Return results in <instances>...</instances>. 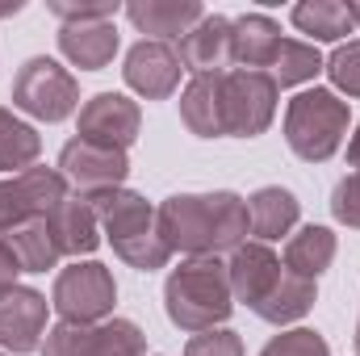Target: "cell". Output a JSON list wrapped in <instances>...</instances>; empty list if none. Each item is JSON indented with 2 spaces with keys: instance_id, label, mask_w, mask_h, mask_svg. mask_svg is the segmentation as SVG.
I'll return each instance as SVG.
<instances>
[{
  "instance_id": "52a82bcc",
  "label": "cell",
  "mask_w": 360,
  "mask_h": 356,
  "mask_svg": "<svg viewBox=\"0 0 360 356\" xmlns=\"http://www.w3.org/2000/svg\"><path fill=\"white\" fill-rule=\"evenodd\" d=\"M276 80L269 72H226L222 76V134L256 139L272 126Z\"/></svg>"
},
{
  "instance_id": "ac0fdd59",
  "label": "cell",
  "mask_w": 360,
  "mask_h": 356,
  "mask_svg": "<svg viewBox=\"0 0 360 356\" xmlns=\"http://www.w3.org/2000/svg\"><path fill=\"white\" fill-rule=\"evenodd\" d=\"M59 51L84 68V72H101L113 63L117 55V30L113 21H80V25H63L59 30Z\"/></svg>"
},
{
  "instance_id": "8992f818",
  "label": "cell",
  "mask_w": 360,
  "mask_h": 356,
  "mask_svg": "<svg viewBox=\"0 0 360 356\" xmlns=\"http://www.w3.org/2000/svg\"><path fill=\"white\" fill-rule=\"evenodd\" d=\"M42 356H147V336L130 319L59 323L46 331Z\"/></svg>"
},
{
  "instance_id": "d6986e66",
  "label": "cell",
  "mask_w": 360,
  "mask_h": 356,
  "mask_svg": "<svg viewBox=\"0 0 360 356\" xmlns=\"http://www.w3.org/2000/svg\"><path fill=\"white\" fill-rule=\"evenodd\" d=\"M46 222H51V231H55L63 256H76V260H80V256H92V252L101 248V222H96V210H92L84 197L63 201L59 210L46 214Z\"/></svg>"
},
{
  "instance_id": "484cf974",
  "label": "cell",
  "mask_w": 360,
  "mask_h": 356,
  "mask_svg": "<svg viewBox=\"0 0 360 356\" xmlns=\"http://www.w3.org/2000/svg\"><path fill=\"white\" fill-rule=\"evenodd\" d=\"M293 25L302 34H310L314 42H340L352 30V17L340 0H306L293 8Z\"/></svg>"
},
{
  "instance_id": "83f0119b",
  "label": "cell",
  "mask_w": 360,
  "mask_h": 356,
  "mask_svg": "<svg viewBox=\"0 0 360 356\" xmlns=\"http://www.w3.org/2000/svg\"><path fill=\"white\" fill-rule=\"evenodd\" d=\"M260 356H331V348H327V340H323L319 331L297 327V331H281V336H272Z\"/></svg>"
},
{
  "instance_id": "836d02e7",
  "label": "cell",
  "mask_w": 360,
  "mask_h": 356,
  "mask_svg": "<svg viewBox=\"0 0 360 356\" xmlns=\"http://www.w3.org/2000/svg\"><path fill=\"white\" fill-rule=\"evenodd\" d=\"M348 164L360 172V126H356V134H352V143H348Z\"/></svg>"
},
{
  "instance_id": "4316f807",
  "label": "cell",
  "mask_w": 360,
  "mask_h": 356,
  "mask_svg": "<svg viewBox=\"0 0 360 356\" xmlns=\"http://www.w3.org/2000/svg\"><path fill=\"white\" fill-rule=\"evenodd\" d=\"M323 72V55H319V46H310V42H293V38H281V51H276V59H272V80H276V89H289V84H306V80H314Z\"/></svg>"
},
{
  "instance_id": "e575fe53",
  "label": "cell",
  "mask_w": 360,
  "mask_h": 356,
  "mask_svg": "<svg viewBox=\"0 0 360 356\" xmlns=\"http://www.w3.org/2000/svg\"><path fill=\"white\" fill-rule=\"evenodd\" d=\"M344 8H348V17H352V25H360V0H348Z\"/></svg>"
},
{
  "instance_id": "ffe728a7",
  "label": "cell",
  "mask_w": 360,
  "mask_h": 356,
  "mask_svg": "<svg viewBox=\"0 0 360 356\" xmlns=\"http://www.w3.org/2000/svg\"><path fill=\"white\" fill-rule=\"evenodd\" d=\"M222 76L226 72L193 76L188 89L180 92V117L201 139H218L222 134Z\"/></svg>"
},
{
  "instance_id": "d4e9b609",
  "label": "cell",
  "mask_w": 360,
  "mask_h": 356,
  "mask_svg": "<svg viewBox=\"0 0 360 356\" xmlns=\"http://www.w3.org/2000/svg\"><path fill=\"white\" fill-rule=\"evenodd\" d=\"M314 306V281H306V276H293L289 268H285V276H281V285L272 289V298L256 310L264 323L272 327H281V323H297L306 310Z\"/></svg>"
},
{
  "instance_id": "5b68a950",
  "label": "cell",
  "mask_w": 360,
  "mask_h": 356,
  "mask_svg": "<svg viewBox=\"0 0 360 356\" xmlns=\"http://www.w3.org/2000/svg\"><path fill=\"white\" fill-rule=\"evenodd\" d=\"M13 105L42 117V122H63L76 113L80 105V84L68 68H59L55 59L38 55V59H25L17 80H13Z\"/></svg>"
},
{
  "instance_id": "5bb4252c",
  "label": "cell",
  "mask_w": 360,
  "mask_h": 356,
  "mask_svg": "<svg viewBox=\"0 0 360 356\" xmlns=\"http://www.w3.org/2000/svg\"><path fill=\"white\" fill-rule=\"evenodd\" d=\"M180 72H184V63H180V55L168 46V42H134L130 46V55H126V68H122V76H126V84L134 92H143L147 101H164V96H172L180 84Z\"/></svg>"
},
{
  "instance_id": "9c48e42d",
  "label": "cell",
  "mask_w": 360,
  "mask_h": 356,
  "mask_svg": "<svg viewBox=\"0 0 360 356\" xmlns=\"http://www.w3.org/2000/svg\"><path fill=\"white\" fill-rule=\"evenodd\" d=\"M68 201V180L55 168H25L13 180H0V231H13L21 222L46 218Z\"/></svg>"
},
{
  "instance_id": "f546056e",
  "label": "cell",
  "mask_w": 360,
  "mask_h": 356,
  "mask_svg": "<svg viewBox=\"0 0 360 356\" xmlns=\"http://www.w3.org/2000/svg\"><path fill=\"white\" fill-rule=\"evenodd\" d=\"M184 356H243V340L226 327H214V331H197L188 340Z\"/></svg>"
},
{
  "instance_id": "7c38bea8",
  "label": "cell",
  "mask_w": 360,
  "mask_h": 356,
  "mask_svg": "<svg viewBox=\"0 0 360 356\" xmlns=\"http://www.w3.org/2000/svg\"><path fill=\"white\" fill-rule=\"evenodd\" d=\"M226 276H231L235 302H243L248 310H260L272 298V289L281 285L285 265L276 260V252H272L269 243H239V248L231 252Z\"/></svg>"
},
{
  "instance_id": "44dd1931",
  "label": "cell",
  "mask_w": 360,
  "mask_h": 356,
  "mask_svg": "<svg viewBox=\"0 0 360 356\" xmlns=\"http://www.w3.org/2000/svg\"><path fill=\"white\" fill-rule=\"evenodd\" d=\"M297 197L289 193V189H281V184H264V189H256L252 197H248V218H252V235L260 239V243H272V239H281V235H289L293 227H297Z\"/></svg>"
},
{
  "instance_id": "4dcf8cb0",
  "label": "cell",
  "mask_w": 360,
  "mask_h": 356,
  "mask_svg": "<svg viewBox=\"0 0 360 356\" xmlns=\"http://www.w3.org/2000/svg\"><path fill=\"white\" fill-rule=\"evenodd\" d=\"M331 214L344 222V227H356L360 231V172L344 177L331 193Z\"/></svg>"
},
{
  "instance_id": "8fae6325",
  "label": "cell",
  "mask_w": 360,
  "mask_h": 356,
  "mask_svg": "<svg viewBox=\"0 0 360 356\" xmlns=\"http://www.w3.org/2000/svg\"><path fill=\"white\" fill-rule=\"evenodd\" d=\"M139 126H143V113L122 92H96L89 105L80 109V139L96 143V147L126 151L139 139Z\"/></svg>"
},
{
  "instance_id": "d6a6232c",
  "label": "cell",
  "mask_w": 360,
  "mask_h": 356,
  "mask_svg": "<svg viewBox=\"0 0 360 356\" xmlns=\"http://www.w3.org/2000/svg\"><path fill=\"white\" fill-rule=\"evenodd\" d=\"M17 272H21V260H17V252L8 248V239H0V293L17 289Z\"/></svg>"
},
{
  "instance_id": "f1b7e54d",
  "label": "cell",
  "mask_w": 360,
  "mask_h": 356,
  "mask_svg": "<svg viewBox=\"0 0 360 356\" xmlns=\"http://www.w3.org/2000/svg\"><path fill=\"white\" fill-rule=\"evenodd\" d=\"M327 76H331V84L340 92H348V96H360V42H344L327 63Z\"/></svg>"
},
{
  "instance_id": "30bf717a",
  "label": "cell",
  "mask_w": 360,
  "mask_h": 356,
  "mask_svg": "<svg viewBox=\"0 0 360 356\" xmlns=\"http://www.w3.org/2000/svg\"><path fill=\"white\" fill-rule=\"evenodd\" d=\"M59 168H63V180H72V184L80 189V197L89 201L96 193L122 189V180L130 172V160H126V151L72 139V143L63 147V155H59Z\"/></svg>"
},
{
  "instance_id": "6da1fadb",
  "label": "cell",
  "mask_w": 360,
  "mask_h": 356,
  "mask_svg": "<svg viewBox=\"0 0 360 356\" xmlns=\"http://www.w3.org/2000/svg\"><path fill=\"white\" fill-rule=\"evenodd\" d=\"M160 222V239L168 243V252H184L193 260L201 256H218V252H235L248 231V201L239 193H176L155 210Z\"/></svg>"
},
{
  "instance_id": "603a6c76",
  "label": "cell",
  "mask_w": 360,
  "mask_h": 356,
  "mask_svg": "<svg viewBox=\"0 0 360 356\" xmlns=\"http://www.w3.org/2000/svg\"><path fill=\"white\" fill-rule=\"evenodd\" d=\"M8 248L17 252L21 272H46V268H55L63 260L59 239H55V231H51L46 218H34V222L13 227V231H8Z\"/></svg>"
},
{
  "instance_id": "ba28073f",
  "label": "cell",
  "mask_w": 360,
  "mask_h": 356,
  "mask_svg": "<svg viewBox=\"0 0 360 356\" xmlns=\"http://www.w3.org/2000/svg\"><path fill=\"white\" fill-rule=\"evenodd\" d=\"M55 310L63 314V323H105V314L117 302V285L113 272L96 260H76L55 276V293H51Z\"/></svg>"
},
{
  "instance_id": "d590c367",
  "label": "cell",
  "mask_w": 360,
  "mask_h": 356,
  "mask_svg": "<svg viewBox=\"0 0 360 356\" xmlns=\"http://www.w3.org/2000/svg\"><path fill=\"white\" fill-rule=\"evenodd\" d=\"M352 344H356V356H360V323H356V340H352Z\"/></svg>"
},
{
  "instance_id": "7402d4cb",
  "label": "cell",
  "mask_w": 360,
  "mask_h": 356,
  "mask_svg": "<svg viewBox=\"0 0 360 356\" xmlns=\"http://www.w3.org/2000/svg\"><path fill=\"white\" fill-rule=\"evenodd\" d=\"M335 260V235L327 227H302L289 243H285V268L293 276H306V281H319Z\"/></svg>"
},
{
  "instance_id": "cb8c5ba5",
  "label": "cell",
  "mask_w": 360,
  "mask_h": 356,
  "mask_svg": "<svg viewBox=\"0 0 360 356\" xmlns=\"http://www.w3.org/2000/svg\"><path fill=\"white\" fill-rule=\"evenodd\" d=\"M42 155V134L30 126V122H21V117H13L8 109H0V172H25V168H34V160Z\"/></svg>"
},
{
  "instance_id": "3957f363",
  "label": "cell",
  "mask_w": 360,
  "mask_h": 356,
  "mask_svg": "<svg viewBox=\"0 0 360 356\" xmlns=\"http://www.w3.org/2000/svg\"><path fill=\"white\" fill-rule=\"evenodd\" d=\"M164 306L180 331H214L235 310L226 265H218L214 256H201V260H184L180 268H172L164 285Z\"/></svg>"
},
{
  "instance_id": "7a4b0ae2",
  "label": "cell",
  "mask_w": 360,
  "mask_h": 356,
  "mask_svg": "<svg viewBox=\"0 0 360 356\" xmlns=\"http://www.w3.org/2000/svg\"><path fill=\"white\" fill-rule=\"evenodd\" d=\"M89 205L96 210V222L101 231L109 235L113 252L126 260L130 268H143V272H155V268L168 265V243L160 239V222H155V210L147 197L130 193V189H109V193H96L89 197Z\"/></svg>"
},
{
  "instance_id": "4fadbf2b",
  "label": "cell",
  "mask_w": 360,
  "mask_h": 356,
  "mask_svg": "<svg viewBox=\"0 0 360 356\" xmlns=\"http://www.w3.org/2000/svg\"><path fill=\"white\" fill-rule=\"evenodd\" d=\"M46 331V298L38 289H8L0 293V352L25 356L42 344Z\"/></svg>"
},
{
  "instance_id": "9a60e30c",
  "label": "cell",
  "mask_w": 360,
  "mask_h": 356,
  "mask_svg": "<svg viewBox=\"0 0 360 356\" xmlns=\"http://www.w3.org/2000/svg\"><path fill=\"white\" fill-rule=\"evenodd\" d=\"M231 46H235V25H231V17H201L184 38H180V63H184V72H193V76H210V72H226V63H235L231 59Z\"/></svg>"
},
{
  "instance_id": "1f68e13d",
  "label": "cell",
  "mask_w": 360,
  "mask_h": 356,
  "mask_svg": "<svg viewBox=\"0 0 360 356\" xmlns=\"http://www.w3.org/2000/svg\"><path fill=\"white\" fill-rule=\"evenodd\" d=\"M51 13H55L63 25H80V21H113L117 4H113V0H105V4H68V0H55Z\"/></svg>"
},
{
  "instance_id": "277c9868",
  "label": "cell",
  "mask_w": 360,
  "mask_h": 356,
  "mask_svg": "<svg viewBox=\"0 0 360 356\" xmlns=\"http://www.w3.org/2000/svg\"><path fill=\"white\" fill-rule=\"evenodd\" d=\"M348 134V101H340L331 89L297 92L285 109V143L297 160L323 164L344 147Z\"/></svg>"
},
{
  "instance_id": "2e32d148",
  "label": "cell",
  "mask_w": 360,
  "mask_h": 356,
  "mask_svg": "<svg viewBox=\"0 0 360 356\" xmlns=\"http://www.w3.org/2000/svg\"><path fill=\"white\" fill-rule=\"evenodd\" d=\"M126 17L143 34H155V42H168V38H184L205 13L197 0H130Z\"/></svg>"
},
{
  "instance_id": "8d00e7d4",
  "label": "cell",
  "mask_w": 360,
  "mask_h": 356,
  "mask_svg": "<svg viewBox=\"0 0 360 356\" xmlns=\"http://www.w3.org/2000/svg\"><path fill=\"white\" fill-rule=\"evenodd\" d=\"M0 356H8V352H0Z\"/></svg>"
},
{
  "instance_id": "e0dca14e",
  "label": "cell",
  "mask_w": 360,
  "mask_h": 356,
  "mask_svg": "<svg viewBox=\"0 0 360 356\" xmlns=\"http://www.w3.org/2000/svg\"><path fill=\"white\" fill-rule=\"evenodd\" d=\"M235 25V46H231V59L239 63V72H260L272 68L276 51H281V25L264 17V13H243L231 21Z\"/></svg>"
}]
</instances>
